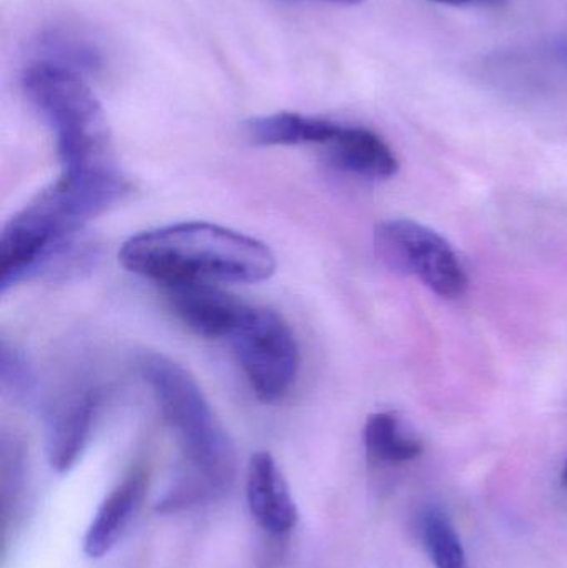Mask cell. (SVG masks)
Segmentation results:
<instances>
[{
  "instance_id": "obj_1",
  "label": "cell",
  "mask_w": 567,
  "mask_h": 568,
  "mask_svg": "<svg viewBox=\"0 0 567 568\" xmlns=\"http://www.w3.org/2000/svg\"><path fill=\"white\" fill-rule=\"evenodd\" d=\"M139 369L186 459V469L156 503V513H179L222 496L235 480V446L195 377L159 353H143Z\"/></svg>"
},
{
  "instance_id": "obj_2",
  "label": "cell",
  "mask_w": 567,
  "mask_h": 568,
  "mask_svg": "<svg viewBox=\"0 0 567 568\" xmlns=\"http://www.w3.org/2000/svg\"><path fill=\"white\" fill-rule=\"evenodd\" d=\"M120 263L130 273L162 284L262 283L275 273L265 243L225 226L176 223L149 230L123 243Z\"/></svg>"
},
{
  "instance_id": "obj_3",
  "label": "cell",
  "mask_w": 567,
  "mask_h": 568,
  "mask_svg": "<svg viewBox=\"0 0 567 568\" xmlns=\"http://www.w3.org/2000/svg\"><path fill=\"white\" fill-rule=\"evenodd\" d=\"M23 92L55 133L62 175H115L105 113L82 73L36 60L22 75Z\"/></svg>"
},
{
  "instance_id": "obj_4",
  "label": "cell",
  "mask_w": 567,
  "mask_h": 568,
  "mask_svg": "<svg viewBox=\"0 0 567 568\" xmlns=\"http://www.w3.org/2000/svg\"><path fill=\"white\" fill-rule=\"evenodd\" d=\"M122 200L105 183L60 176L12 216L0 236V291L33 278L53 246L83 232L93 216Z\"/></svg>"
},
{
  "instance_id": "obj_5",
  "label": "cell",
  "mask_w": 567,
  "mask_h": 568,
  "mask_svg": "<svg viewBox=\"0 0 567 568\" xmlns=\"http://www.w3.org/2000/svg\"><path fill=\"white\" fill-rule=\"evenodd\" d=\"M233 353L262 403L283 399L298 376L295 334L275 311L250 306L232 336Z\"/></svg>"
},
{
  "instance_id": "obj_6",
  "label": "cell",
  "mask_w": 567,
  "mask_h": 568,
  "mask_svg": "<svg viewBox=\"0 0 567 568\" xmlns=\"http://www.w3.org/2000/svg\"><path fill=\"white\" fill-rule=\"evenodd\" d=\"M378 258L393 272L416 276L446 300L462 297L468 276L443 236L412 220H388L375 230Z\"/></svg>"
},
{
  "instance_id": "obj_7",
  "label": "cell",
  "mask_w": 567,
  "mask_h": 568,
  "mask_svg": "<svg viewBox=\"0 0 567 568\" xmlns=\"http://www.w3.org/2000/svg\"><path fill=\"white\" fill-rule=\"evenodd\" d=\"M165 291L182 323L209 339H229L250 307L215 283L170 284Z\"/></svg>"
},
{
  "instance_id": "obj_8",
  "label": "cell",
  "mask_w": 567,
  "mask_h": 568,
  "mask_svg": "<svg viewBox=\"0 0 567 568\" xmlns=\"http://www.w3.org/2000/svg\"><path fill=\"white\" fill-rule=\"evenodd\" d=\"M99 394L89 387L69 390L50 406L47 416V456L57 473H65L79 459L89 439Z\"/></svg>"
},
{
  "instance_id": "obj_9",
  "label": "cell",
  "mask_w": 567,
  "mask_h": 568,
  "mask_svg": "<svg viewBox=\"0 0 567 568\" xmlns=\"http://www.w3.org/2000/svg\"><path fill=\"white\" fill-rule=\"evenodd\" d=\"M246 500L250 514L265 532L285 536L298 520L288 484L272 454L252 456L246 474Z\"/></svg>"
},
{
  "instance_id": "obj_10",
  "label": "cell",
  "mask_w": 567,
  "mask_h": 568,
  "mask_svg": "<svg viewBox=\"0 0 567 568\" xmlns=\"http://www.w3.org/2000/svg\"><path fill=\"white\" fill-rule=\"evenodd\" d=\"M325 150L326 159L335 169L363 179H392L399 169L398 159L388 143L363 126L338 123Z\"/></svg>"
},
{
  "instance_id": "obj_11",
  "label": "cell",
  "mask_w": 567,
  "mask_h": 568,
  "mask_svg": "<svg viewBox=\"0 0 567 568\" xmlns=\"http://www.w3.org/2000/svg\"><path fill=\"white\" fill-rule=\"evenodd\" d=\"M145 494V476L133 473L109 494L97 510L83 537V552L90 559H102L122 537Z\"/></svg>"
},
{
  "instance_id": "obj_12",
  "label": "cell",
  "mask_w": 567,
  "mask_h": 568,
  "mask_svg": "<svg viewBox=\"0 0 567 568\" xmlns=\"http://www.w3.org/2000/svg\"><path fill=\"white\" fill-rule=\"evenodd\" d=\"M336 126L338 123L322 116L279 112L250 120L245 125V135L250 142L263 146H325Z\"/></svg>"
},
{
  "instance_id": "obj_13",
  "label": "cell",
  "mask_w": 567,
  "mask_h": 568,
  "mask_svg": "<svg viewBox=\"0 0 567 568\" xmlns=\"http://www.w3.org/2000/svg\"><path fill=\"white\" fill-rule=\"evenodd\" d=\"M363 439L366 453L376 463L398 466L412 463L423 453L422 443L403 434L398 417L392 413L372 414L366 420Z\"/></svg>"
},
{
  "instance_id": "obj_14",
  "label": "cell",
  "mask_w": 567,
  "mask_h": 568,
  "mask_svg": "<svg viewBox=\"0 0 567 568\" xmlns=\"http://www.w3.org/2000/svg\"><path fill=\"white\" fill-rule=\"evenodd\" d=\"M423 539L436 568H468L458 532L442 510H428L423 517Z\"/></svg>"
},
{
  "instance_id": "obj_15",
  "label": "cell",
  "mask_w": 567,
  "mask_h": 568,
  "mask_svg": "<svg viewBox=\"0 0 567 568\" xmlns=\"http://www.w3.org/2000/svg\"><path fill=\"white\" fill-rule=\"evenodd\" d=\"M40 50L42 57L37 60L55 63V65L65 67L73 72H92L102 63L99 50L90 45L85 40L79 37L69 36V33H50L40 40Z\"/></svg>"
},
{
  "instance_id": "obj_16",
  "label": "cell",
  "mask_w": 567,
  "mask_h": 568,
  "mask_svg": "<svg viewBox=\"0 0 567 568\" xmlns=\"http://www.w3.org/2000/svg\"><path fill=\"white\" fill-rule=\"evenodd\" d=\"M0 384L3 393L17 400H29L36 393V373L22 351L2 341L0 344Z\"/></svg>"
},
{
  "instance_id": "obj_17",
  "label": "cell",
  "mask_w": 567,
  "mask_h": 568,
  "mask_svg": "<svg viewBox=\"0 0 567 568\" xmlns=\"http://www.w3.org/2000/svg\"><path fill=\"white\" fill-rule=\"evenodd\" d=\"M433 2L448 3V6H502L506 0H433Z\"/></svg>"
},
{
  "instance_id": "obj_18",
  "label": "cell",
  "mask_w": 567,
  "mask_h": 568,
  "mask_svg": "<svg viewBox=\"0 0 567 568\" xmlns=\"http://www.w3.org/2000/svg\"><path fill=\"white\" fill-rule=\"evenodd\" d=\"M553 50H555L556 59H558L567 69V37L556 40Z\"/></svg>"
},
{
  "instance_id": "obj_19",
  "label": "cell",
  "mask_w": 567,
  "mask_h": 568,
  "mask_svg": "<svg viewBox=\"0 0 567 568\" xmlns=\"http://www.w3.org/2000/svg\"><path fill=\"white\" fill-rule=\"evenodd\" d=\"M316 2L336 3V6H358L365 0H316Z\"/></svg>"
},
{
  "instance_id": "obj_20",
  "label": "cell",
  "mask_w": 567,
  "mask_h": 568,
  "mask_svg": "<svg viewBox=\"0 0 567 568\" xmlns=\"http://www.w3.org/2000/svg\"><path fill=\"white\" fill-rule=\"evenodd\" d=\"M561 484H563V487H565V489H567V460H566L565 467H563V470H561Z\"/></svg>"
}]
</instances>
